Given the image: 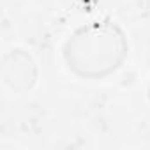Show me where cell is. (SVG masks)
Wrapping results in <instances>:
<instances>
[{
    "label": "cell",
    "mask_w": 150,
    "mask_h": 150,
    "mask_svg": "<svg viewBox=\"0 0 150 150\" xmlns=\"http://www.w3.org/2000/svg\"><path fill=\"white\" fill-rule=\"evenodd\" d=\"M106 25H92L88 28H81L74 35L65 50V58L78 74L81 76H103L117 67L122 60V55L101 50H115L124 51V39L118 28L115 27L108 37L101 42Z\"/></svg>",
    "instance_id": "1"
}]
</instances>
